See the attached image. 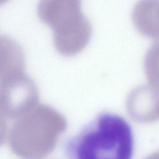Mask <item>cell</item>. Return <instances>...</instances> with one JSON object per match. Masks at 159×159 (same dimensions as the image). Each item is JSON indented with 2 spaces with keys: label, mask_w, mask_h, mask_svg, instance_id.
Instances as JSON below:
<instances>
[{
  "label": "cell",
  "mask_w": 159,
  "mask_h": 159,
  "mask_svg": "<svg viewBox=\"0 0 159 159\" xmlns=\"http://www.w3.org/2000/svg\"><path fill=\"white\" fill-rule=\"evenodd\" d=\"M134 150L130 124L111 112L98 114L64 145L68 159H132Z\"/></svg>",
  "instance_id": "1"
},
{
  "label": "cell",
  "mask_w": 159,
  "mask_h": 159,
  "mask_svg": "<svg viewBox=\"0 0 159 159\" xmlns=\"http://www.w3.org/2000/svg\"><path fill=\"white\" fill-rule=\"evenodd\" d=\"M134 20L143 35L159 40V0H140L134 11Z\"/></svg>",
  "instance_id": "2"
},
{
  "label": "cell",
  "mask_w": 159,
  "mask_h": 159,
  "mask_svg": "<svg viewBox=\"0 0 159 159\" xmlns=\"http://www.w3.org/2000/svg\"><path fill=\"white\" fill-rule=\"evenodd\" d=\"M145 69L150 85L159 88V40L148 48L145 58Z\"/></svg>",
  "instance_id": "3"
},
{
  "label": "cell",
  "mask_w": 159,
  "mask_h": 159,
  "mask_svg": "<svg viewBox=\"0 0 159 159\" xmlns=\"http://www.w3.org/2000/svg\"><path fill=\"white\" fill-rule=\"evenodd\" d=\"M146 159H159V151L152 154Z\"/></svg>",
  "instance_id": "4"
}]
</instances>
